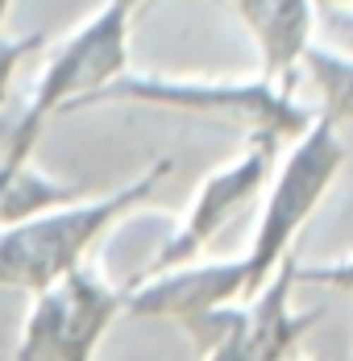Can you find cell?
I'll return each mask as SVG.
<instances>
[{
    "instance_id": "cell-12",
    "label": "cell",
    "mask_w": 353,
    "mask_h": 361,
    "mask_svg": "<svg viewBox=\"0 0 353 361\" xmlns=\"http://www.w3.org/2000/svg\"><path fill=\"white\" fill-rule=\"evenodd\" d=\"M295 287H337L353 299V253L337 257V262H299Z\"/></svg>"
},
{
    "instance_id": "cell-1",
    "label": "cell",
    "mask_w": 353,
    "mask_h": 361,
    "mask_svg": "<svg viewBox=\"0 0 353 361\" xmlns=\"http://www.w3.org/2000/svg\"><path fill=\"white\" fill-rule=\"evenodd\" d=\"M171 171H175V162L158 158L104 195H83L67 208H54L34 220L0 228V290L42 295L46 287L75 274L79 266H88V253L129 212H138Z\"/></svg>"
},
{
    "instance_id": "cell-15",
    "label": "cell",
    "mask_w": 353,
    "mask_h": 361,
    "mask_svg": "<svg viewBox=\"0 0 353 361\" xmlns=\"http://www.w3.org/2000/svg\"><path fill=\"white\" fill-rule=\"evenodd\" d=\"M8 8H13V0H0V30H4V21H8Z\"/></svg>"
},
{
    "instance_id": "cell-7",
    "label": "cell",
    "mask_w": 353,
    "mask_h": 361,
    "mask_svg": "<svg viewBox=\"0 0 353 361\" xmlns=\"http://www.w3.org/2000/svg\"><path fill=\"white\" fill-rule=\"evenodd\" d=\"M275 149L279 145L262 142V137H249V145L237 158H229L216 171H208L204 183L196 187V195H191L187 212L179 220V228L167 237V245L154 253L145 274H162V270H175V266H187V262H200V253L208 250L212 241L237 220V212L249 208L253 195L266 187Z\"/></svg>"
},
{
    "instance_id": "cell-5",
    "label": "cell",
    "mask_w": 353,
    "mask_h": 361,
    "mask_svg": "<svg viewBox=\"0 0 353 361\" xmlns=\"http://www.w3.org/2000/svg\"><path fill=\"white\" fill-rule=\"evenodd\" d=\"M21 320L17 361H92L108 328L125 312V287H112L92 266H79L63 283L30 295Z\"/></svg>"
},
{
    "instance_id": "cell-16",
    "label": "cell",
    "mask_w": 353,
    "mask_h": 361,
    "mask_svg": "<svg viewBox=\"0 0 353 361\" xmlns=\"http://www.w3.org/2000/svg\"><path fill=\"white\" fill-rule=\"evenodd\" d=\"M121 4H125V8H133V13H138L141 4H145V0H121Z\"/></svg>"
},
{
    "instance_id": "cell-11",
    "label": "cell",
    "mask_w": 353,
    "mask_h": 361,
    "mask_svg": "<svg viewBox=\"0 0 353 361\" xmlns=\"http://www.w3.org/2000/svg\"><path fill=\"white\" fill-rule=\"evenodd\" d=\"M299 79L312 87L316 96V116H324L328 125H349L353 121V54L345 50H328V46H312Z\"/></svg>"
},
{
    "instance_id": "cell-4",
    "label": "cell",
    "mask_w": 353,
    "mask_h": 361,
    "mask_svg": "<svg viewBox=\"0 0 353 361\" xmlns=\"http://www.w3.org/2000/svg\"><path fill=\"white\" fill-rule=\"evenodd\" d=\"M345 166V142L341 129L328 125L324 116H316L295 142L287 145L275 179H266V200L253 224L241 266H246V299H253L258 290L270 283V274L282 266V257L295 253V237L299 228L312 220L320 208V200L328 195V187L337 183Z\"/></svg>"
},
{
    "instance_id": "cell-17",
    "label": "cell",
    "mask_w": 353,
    "mask_h": 361,
    "mask_svg": "<svg viewBox=\"0 0 353 361\" xmlns=\"http://www.w3.org/2000/svg\"><path fill=\"white\" fill-rule=\"evenodd\" d=\"M291 361H308V357H291Z\"/></svg>"
},
{
    "instance_id": "cell-6",
    "label": "cell",
    "mask_w": 353,
    "mask_h": 361,
    "mask_svg": "<svg viewBox=\"0 0 353 361\" xmlns=\"http://www.w3.org/2000/svg\"><path fill=\"white\" fill-rule=\"evenodd\" d=\"M295 266L299 253L282 257V266L270 274V283L258 290L253 299L225 307L208 316L200 328L187 336L196 341L200 361H291L299 341L320 324V307L299 316L291 307L295 295Z\"/></svg>"
},
{
    "instance_id": "cell-14",
    "label": "cell",
    "mask_w": 353,
    "mask_h": 361,
    "mask_svg": "<svg viewBox=\"0 0 353 361\" xmlns=\"http://www.w3.org/2000/svg\"><path fill=\"white\" fill-rule=\"evenodd\" d=\"M316 17L333 21V25H353V0H312Z\"/></svg>"
},
{
    "instance_id": "cell-3",
    "label": "cell",
    "mask_w": 353,
    "mask_h": 361,
    "mask_svg": "<svg viewBox=\"0 0 353 361\" xmlns=\"http://www.w3.org/2000/svg\"><path fill=\"white\" fill-rule=\"evenodd\" d=\"M129 34H133V8L121 0H104L75 34H67L46 59L34 83V96L21 112H13L8 149L0 162H30L46 125L59 112H79L100 87L129 71Z\"/></svg>"
},
{
    "instance_id": "cell-2",
    "label": "cell",
    "mask_w": 353,
    "mask_h": 361,
    "mask_svg": "<svg viewBox=\"0 0 353 361\" xmlns=\"http://www.w3.org/2000/svg\"><path fill=\"white\" fill-rule=\"evenodd\" d=\"M96 104H141V109H167L183 116H208L249 129V137H262L270 145H291L312 121L291 87L253 79H225V75H154V71H125L100 87L83 109Z\"/></svg>"
},
{
    "instance_id": "cell-9",
    "label": "cell",
    "mask_w": 353,
    "mask_h": 361,
    "mask_svg": "<svg viewBox=\"0 0 353 361\" xmlns=\"http://www.w3.org/2000/svg\"><path fill=\"white\" fill-rule=\"evenodd\" d=\"M258 46V75L279 87H299V67L316 46L312 0H225Z\"/></svg>"
},
{
    "instance_id": "cell-10",
    "label": "cell",
    "mask_w": 353,
    "mask_h": 361,
    "mask_svg": "<svg viewBox=\"0 0 353 361\" xmlns=\"http://www.w3.org/2000/svg\"><path fill=\"white\" fill-rule=\"evenodd\" d=\"M75 200H83V191L75 183H59L54 175L37 171V162H0V228L34 220L42 212L67 208Z\"/></svg>"
},
{
    "instance_id": "cell-8",
    "label": "cell",
    "mask_w": 353,
    "mask_h": 361,
    "mask_svg": "<svg viewBox=\"0 0 353 361\" xmlns=\"http://www.w3.org/2000/svg\"><path fill=\"white\" fill-rule=\"evenodd\" d=\"M246 303V266L237 257L187 262L162 274H145L138 287H125V312L138 320H175L183 332L200 328L208 316Z\"/></svg>"
},
{
    "instance_id": "cell-13",
    "label": "cell",
    "mask_w": 353,
    "mask_h": 361,
    "mask_svg": "<svg viewBox=\"0 0 353 361\" xmlns=\"http://www.w3.org/2000/svg\"><path fill=\"white\" fill-rule=\"evenodd\" d=\"M46 37L42 34H30V37H0V112L8 104V92H13V79L21 71V63L34 54Z\"/></svg>"
}]
</instances>
